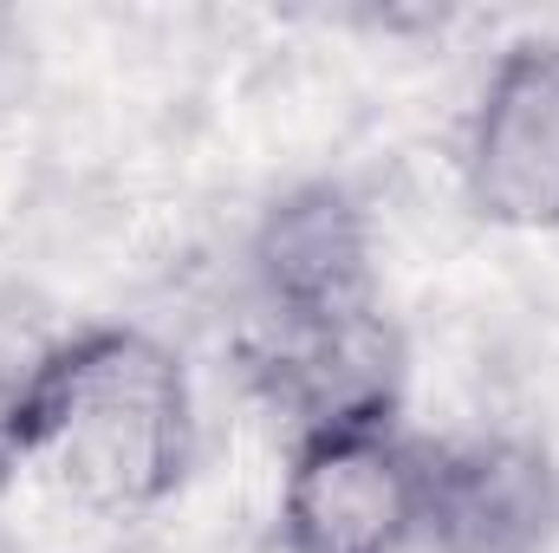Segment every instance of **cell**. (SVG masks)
Segmentation results:
<instances>
[{
	"label": "cell",
	"mask_w": 559,
	"mask_h": 553,
	"mask_svg": "<svg viewBox=\"0 0 559 553\" xmlns=\"http://www.w3.org/2000/svg\"><path fill=\"white\" fill-rule=\"evenodd\" d=\"M13 456L85 515H143L195 456L189 372L138 326H85L20 372Z\"/></svg>",
	"instance_id": "cell-1"
},
{
	"label": "cell",
	"mask_w": 559,
	"mask_h": 553,
	"mask_svg": "<svg viewBox=\"0 0 559 553\" xmlns=\"http://www.w3.org/2000/svg\"><path fill=\"white\" fill-rule=\"evenodd\" d=\"M423 528V443L397 423L299 436L280 482V553H411Z\"/></svg>",
	"instance_id": "cell-2"
},
{
	"label": "cell",
	"mask_w": 559,
	"mask_h": 553,
	"mask_svg": "<svg viewBox=\"0 0 559 553\" xmlns=\"http://www.w3.org/2000/svg\"><path fill=\"white\" fill-rule=\"evenodd\" d=\"M241 378L293 443L358 423H397L404 332L384 319V306L345 319H248Z\"/></svg>",
	"instance_id": "cell-3"
},
{
	"label": "cell",
	"mask_w": 559,
	"mask_h": 553,
	"mask_svg": "<svg viewBox=\"0 0 559 553\" xmlns=\"http://www.w3.org/2000/svg\"><path fill=\"white\" fill-rule=\"evenodd\" d=\"M468 209L514 235L559 228V39H514L462 131Z\"/></svg>",
	"instance_id": "cell-4"
},
{
	"label": "cell",
	"mask_w": 559,
	"mask_h": 553,
	"mask_svg": "<svg viewBox=\"0 0 559 553\" xmlns=\"http://www.w3.org/2000/svg\"><path fill=\"white\" fill-rule=\"evenodd\" d=\"M559 541V462L527 436L423 443V528L429 553H547Z\"/></svg>",
	"instance_id": "cell-5"
},
{
	"label": "cell",
	"mask_w": 559,
	"mask_h": 553,
	"mask_svg": "<svg viewBox=\"0 0 559 553\" xmlns=\"http://www.w3.org/2000/svg\"><path fill=\"white\" fill-rule=\"evenodd\" d=\"M254 319H345L378 306L371 209L345 183H299L274 196L248 242Z\"/></svg>",
	"instance_id": "cell-6"
}]
</instances>
